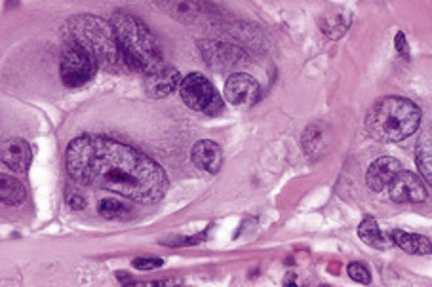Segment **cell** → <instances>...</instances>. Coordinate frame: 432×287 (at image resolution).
I'll return each instance as SVG.
<instances>
[{
  "instance_id": "277c9868",
  "label": "cell",
  "mask_w": 432,
  "mask_h": 287,
  "mask_svg": "<svg viewBox=\"0 0 432 287\" xmlns=\"http://www.w3.org/2000/svg\"><path fill=\"white\" fill-rule=\"evenodd\" d=\"M421 124V110L404 97H385L375 103L366 118V128L373 139L398 143L409 137Z\"/></svg>"
},
{
  "instance_id": "ffe728a7",
  "label": "cell",
  "mask_w": 432,
  "mask_h": 287,
  "mask_svg": "<svg viewBox=\"0 0 432 287\" xmlns=\"http://www.w3.org/2000/svg\"><path fill=\"white\" fill-rule=\"evenodd\" d=\"M348 23H351V21L345 19L343 16H330L322 21V29L330 39H339V37L346 31Z\"/></svg>"
},
{
  "instance_id": "6da1fadb",
  "label": "cell",
  "mask_w": 432,
  "mask_h": 287,
  "mask_svg": "<svg viewBox=\"0 0 432 287\" xmlns=\"http://www.w3.org/2000/svg\"><path fill=\"white\" fill-rule=\"evenodd\" d=\"M77 183L110 190L137 204L158 202L168 190V175L153 158L105 135H80L65 155Z\"/></svg>"
},
{
  "instance_id": "2e32d148",
  "label": "cell",
  "mask_w": 432,
  "mask_h": 287,
  "mask_svg": "<svg viewBox=\"0 0 432 287\" xmlns=\"http://www.w3.org/2000/svg\"><path fill=\"white\" fill-rule=\"evenodd\" d=\"M25 198H27L25 186L16 177L0 173V204L19 206V204L25 202Z\"/></svg>"
},
{
  "instance_id": "9c48e42d",
  "label": "cell",
  "mask_w": 432,
  "mask_h": 287,
  "mask_svg": "<svg viewBox=\"0 0 432 287\" xmlns=\"http://www.w3.org/2000/svg\"><path fill=\"white\" fill-rule=\"evenodd\" d=\"M391 198L398 204H419L429 198V190L424 186L423 179L411 171H398L393 183L389 185Z\"/></svg>"
},
{
  "instance_id": "cb8c5ba5",
  "label": "cell",
  "mask_w": 432,
  "mask_h": 287,
  "mask_svg": "<svg viewBox=\"0 0 432 287\" xmlns=\"http://www.w3.org/2000/svg\"><path fill=\"white\" fill-rule=\"evenodd\" d=\"M394 48H396V52L402 55V57H409V50H408V42H406V34L402 31L396 32V37H394Z\"/></svg>"
},
{
  "instance_id": "7c38bea8",
  "label": "cell",
  "mask_w": 432,
  "mask_h": 287,
  "mask_svg": "<svg viewBox=\"0 0 432 287\" xmlns=\"http://www.w3.org/2000/svg\"><path fill=\"white\" fill-rule=\"evenodd\" d=\"M181 77L177 69L166 65L162 69L155 70V72L145 77V92L149 97H155V99L168 97V95H172V92H175Z\"/></svg>"
},
{
  "instance_id": "9a60e30c",
  "label": "cell",
  "mask_w": 432,
  "mask_h": 287,
  "mask_svg": "<svg viewBox=\"0 0 432 287\" xmlns=\"http://www.w3.org/2000/svg\"><path fill=\"white\" fill-rule=\"evenodd\" d=\"M391 236H393L394 244L409 255H431L432 253L431 238H426V236L404 232V230H393Z\"/></svg>"
},
{
  "instance_id": "4fadbf2b",
  "label": "cell",
  "mask_w": 432,
  "mask_h": 287,
  "mask_svg": "<svg viewBox=\"0 0 432 287\" xmlns=\"http://www.w3.org/2000/svg\"><path fill=\"white\" fill-rule=\"evenodd\" d=\"M190 158H193V164L197 166L198 170L208 171V173H217L221 170V164H223V150L213 141H198L190 150Z\"/></svg>"
},
{
  "instance_id": "8fae6325",
  "label": "cell",
  "mask_w": 432,
  "mask_h": 287,
  "mask_svg": "<svg viewBox=\"0 0 432 287\" xmlns=\"http://www.w3.org/2000/svg\"><path fill=\"white\" fill-rule=\"evenodd\" d=\"M0 160L6 164L10 170L17 171V173H25L31 168L32 162L31 145L25 139L12 137L0 148Z\"/></svg>"
},
{
  "instance_id": "5b68a950",
  "label": "cell",
  "mask_w": 432,
  "mask_h": 287,
  "mask_svg": "<svg viewBox=\"0 0 432 287\" xmlns=\"http://www.w3.org/2000/svg\"><path fill=\"white\" fill-rule=\"evenodd\" d=\"M179 93L183 103L197 112L208 117H217L223 110V99L215 86L200 72H190L179 82Z\"/></svg>"
},
{
  "instance_id": "5bb4252c",
  "label": "cell",
  "mask_w": 432,
  "mask_h": 287,
  "mask_svg": "<svg viewBox=\"0 0 432 287\" xmlns=\"http://www.w3.org/2000/svg\"><path fill=\"white\" fill-rule=\"evenodd\" d=\"M157 4L160 6V10H164L168 16L173 17L175 21H181V23L197 21L202 14V8H204L202 0H157Z\"/></svg>"
},
{
  "instance_id": "7402d4cb",
  "label": "cell",
  "mask_w": 432,
  "mask_h": 287,
  "mask_svg": "<svg viewBox=\"0 0 432 287\" xmlns=\"http://www.w3.org/2000/svg\"><path fill=\"white\" fill-rule=\"evenodd\" d=\"M346 272H348V276H351L354 281H358V284H369V281H371V274H369L366 264L351 263L346 266Z\"/></svg>"
},
{
  "instance_id": "d6986e66",
  "label": "cell",
  "mask_w": 432,
  "mask_h": 287,
  "mask_svg": "<svg viewBox=\"0 0 432 287\" xmlns=\"http://www.w3.org/2000/svg\"><path fill=\"white\" fill-rule=\"evenodd\" d=\"M97 211L105 219H126L132 213V208H128L126 204L120 202L117 198H105L97 206Z\"/></svg>"
},
{
  "instance_id": "44dd1931",
  "label": "cell",
  "mask_w": 432,
  "mask_h": 287,
  "mask_svg": "<svg viewBox=\"0 0 432 287\" xmlns=\"http://www.w3.org/2000/svg\"><path fill=\"white\" fill-rule=\"evenodd\" d=\"M65 196H67V204L71 206L72 210L80 211L86 208V196H84V192L77 185L67 186V195Z\"/></svg>"
},
{
  "instance_id": "ac0fdd59",
  "label": "cell",
  "mask_w": 432,
  "mask_h": 287,
  "mask_svg": "<svg viewBox=\"0 0 432 287\" xmlns=\"http://www.w3.org/2000/svg\"><path fill=\"white\" fill-rule=\"evenodd\" d=\"M415 160L417 168L423 173L426 181H432V145H431V133H424L419 139L415 148Z\"/></svg>"
},
{
  "instance_id": "603a6c76",
  "label": "cell",
  "mask_w": 432,
  "mask_h": 287,
  "mask_svg": "<svg viewBox=\"0 0 432 287\" xmlns=\"http://www.w3.org/2000/svg\"><path fill=\"white\" fill-rule=\"evenodd\" d=\"M164 264L162 259L158 257H145V259H135L134 266L139 268V270H155V268H160Z\"/></svg>"
},
{
  "instance_id": "8992f818",
  "label": "cell",
  "mask_w": 432,
  "mask_h": 287,
  "mask_svg": "<svg viewBox=\"0 0 432 287\" xmlns=\"http://www.w3.org/2000/svg\"><path fill=\"white\" fill-rule=\"evenodd\" d=\"M97 67L99 65L94 59V55L88 54L84 48L65 42L59 75L67 88H80V86L88 84L95 77Z\"/></svg>"
},
{
  "instance_id": "30bf717a",
  "label": "cell",
  "mask_w": 432,
  "mask_h": 287,
  "mask_svg": "<svg viewBox=\"0 0 432 287\" xmlns=\"http://www.w3.org/2000/svg\"><path fill=\"white\" fill-rule=\"evenodd\" d=\"M402 170L400 162L393 156H381L377 160L369 164L368 173H366V183L373 192H383L389 185L393 183L396 173Z\"/></svg>"
},
{
  "instance_id": "3957f363",
  "label": "cell",
  "mask_w": 432,
  "mask_h": 287,
  "mask_svg": "<svg viewBox=\"0 0 432 287\" xmlns=\"http://www.w3.org/2000/svg\"><path fill=\"white\" fill-rule=\"evenodd\" d=\"M63 39L65 42L84 48L88 54L94 55L97 65L105 70L117 72L122 67H126L122 61L112 25L101 17L82 14L67 19L63 25Z\"/></svg>"
},
{
  "instance_id": "52a82bcc",
  "label": "cell",
  "mask_w": 432,
  "mask_h": 287,
  "mask_svg": "<svg viewBox=\"0 0 432 287\" xmlns=\"http://www.w3.org/2000/svg\"><path fill=\"white\" fill-rule=\"evenodd\" d=\"M198 46H200V54H202L206 65L210 69L228 70L246 61V54L240 48L233 46V44L215 42V40H202Z\"/></svg>"
},
{
  "instance_id": "7a4b0ae2",
  "label": "cell",
  "mask_w": 432,
  "mask_h": 287,
  "mask_svg": "<svg viewBox=\"0 0 432 287\" xmlns=\"http://www.w3.org/2000/svg\"><path fill=\"white\" fill-rule=\"evenodd\" d=\"M110 25L126 67L143 72L145 77L166 67L164 54L157 37L139 17L124 10H118L110 17Z\"/></svg>"
},
{
  "instance_id": "e0dca14e",
  "label": "cell",
  "mask_w": 432,
  "mask_h": 287,
  "mask_svg": "<svg viewBox=\"0 0 432 287\" xmlns=\"http://www.w3.org/2000/svg\"><path fill=\"white\" fill-rule=\"evenodd\" d=\"M358 236L364 244H368L369 248L373 249H385L389 246L385 234L381 232L377 221L373 217H366L358 226Z\"/></svg>"
},
{
  "instance_id": "ba28073f",
  "label": "cell",
  "mask_w": 432,
  "mask_h": 287,
  "mask_svg": "<svg viewBox=\"0 0 432 287\" xmlns=\"http://www.w3.org/2000/svg\"><path fill=\"white\" fill-rule=\"evenodd\" d=\"M225 99L235 107H252L259 101V82L246 72H235L225 82Z\"/></svg>"
}]
</instances>
